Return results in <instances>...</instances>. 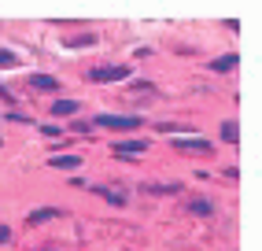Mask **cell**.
<instances>
[{"mask_svg": "<svg viewBox=\"0 0 262 251\" xmlns=\"http://www.w3.org/2000/svg\"><path fill=\"white\" fill-rule=\"evenodd\" d=\"M188 211H192V214H200V218H211V214H214V203L200 196V200H192V203H188Z\"/></svg>", "mask_w": 262, "mask_h": 251, "instance_id": "obj_8", "label": "cell"}, {"mask_svg": "<svg viewBox=\"0 0 262 251\" xmlns=\"http://www.w3.org/2000/svg\"><path fill=\"white\" fill-rule=\"evenodd\" d=\"M148 152V140H118L115 155H144Z\"/></svg>", "mask_w": 262, "mask_h": 251, "instance_id": "obj_4", "label": "cell"}, {"mask_svg": "<svg viewBox=\"0 0 262 251\" xmlns=\"http://www.w3.org/2000/svg\"><path fill=\"white\" fill-rule=\"evenodd\" d=\"M48 166H56V170H78V166H81V159H78V155H52V159H48Z\"/></svg>", "mask_w": 262, "mask_h": 251, "instance_id": "obj_6", "label": "cell"}, {"mask_svg": "<svg viewBox=\"0 0 262 251\" xmlns=\"http://www.w3.org/2000/svg\"><path fill=\"white\" fill-rule=\"evenodd\" d=\"M4 240H11V229H8V225H0V244H4Z\"/></svg>", "mask_w": 262, "mask_h": 251, "instance_id": "obj_14", "label": "cell"}, {"mask_svg": "<svg viewBox=\"0 0 262 251\" xmlns=\"http://www.w3.org/2000/svg\"><path fill=\"white\" fill-rule=\"evenodd\" d=\"M222 140H229V144H236V140H240V126H236L233 118L222 126Z\"/></svg>", "mask_w": 262, "mask_h": 251, "instance_id": "obj_10", "label": "cell"}, {"mask_svg": "<svg viewBox=\"0 0 262 251\" xmlns=\"http://www.w3.org/2000/svg\"><path fill=\"white\" fill-rule=\"evenodd\" d=\"M52 115H78V100H52Z\"/></svg>", "mask_w": 262, "mask_h": 251, "instance_id": "obj_9", "label": "cell"}, {"mask_svg": "<svg viewBox=\"0 0 262 251\" xmlns=\"http://www.w3.org/2000/svg\"><path fill=\"white\" fill-rule=\"evenodd\" d=\"M0 144H4V137H0Z\"/></svg>", "mask_w": 262, "mask_h": 251, "instance_id": "obj_15", "label": "cell"}, {"mask_svg": "<svg viewBox=\"0 0 262 251\" xmlns=\"http://www.w3.org/2000/svg\"><path fill=\"white\" fill-rule=\"evenodd\" d=\"M93 126H100V130H137L141 126V118H133V115H96Z\"/></svg>", "mask_w": 262, "mask_h": 251, "instance_id": "obj_1", "label": "cell"}, {"mask_svg": "<svg viewBox=\"0 0 262 251\" xmlns=\"http://www.w3.org/2000/svg\"><path fill=\"white\" fill-rule=\"evenodd\" d=\"M100 196H103L107 203H115V207H122V203H126V192H118V189H100Z\"/></svg>", "mask_w": 262, "mask_h": 251, "instance_id": "obj_11", "label": "cell"}, {"mask_svg": "<svg viewBox=\"0 0 262 251\" xmlns=\"http://www.w3.org/2000/svg\"><path fill=\"white\" fill-rule=\"evenodd\" d=\"M0 67H19V56L8 52V48H0Z\"/></svg>", "mask_w": 262, "mask_h": 251, "instance_id": "obj_13", "label": "cell"}, {"mask_svg": "<svg viewBox=\"0 0 262 251\" xmlns=\"http://www.w3.org/2000/svg\"><path fill=\"white\" fill-rule=\"evenodd\" d=\"M122 78H129V67H93L89 70V81L103 85V81H122Z\"/></svg>", "mask_w": 262, "mask_h": 251, "instance_id": "obj_2", "label": "cell"}, {"mask_svg": "<svg viewBox=\"0 0 262 251\" xmlns=\"http://www.w3.org/2000/svg\"><path fill=\"white\" fill-rule=\"evenodd\" d=\"M173 148H181V152H200V155H211V140H203V137H173Z\"/></svg>", "mask_w": 262, "mask_h": 251, "instance_id": "obj_3", "label": "cell"}, {"mask_svg": "<svg viewBox=\"0 0 262 251\" xmlns=\"http://www.w3.org/2000/svg\"><path fill=\"white\" fill-rule=\"evenodd\" d=\"M236 63H240V56H236V52H229V56L214 59V63H211V70H218V74H225V70H236Z\"/></svg>", "mask_w": 262, "mask_h": 251, "instance_id": "obj_7", "label": "cell"}, {"mask_svg": "<svg viewBox=\"0 0 262 251\" xmlns=\"http://www.w3.org/2000/svg\"><path fill=\"white\" fill-rule=\"evenodd\" d=\"M56 214H59L56 207H48V211L41 207V211H33V214H30V222H52V218H56Z\"/></svg>", "mask_w": 262, "mask_h": 251, "instance_id": "obj_12", "label": "cell"}, {"mask_svg": "<svg viewBox=\"0 0 262 251\" xmlns=\"http://www.w3.org/2000/svg\"><path fill=\"white\" fill-rule=\"evenodd\" d=\"M56 78L52 74H30V89H37V93H56Z\"/></svg>", "mask_w": 262, "mask_h": 251, "instance_id": "obj_5", "label": "cell"}]
</instances>
